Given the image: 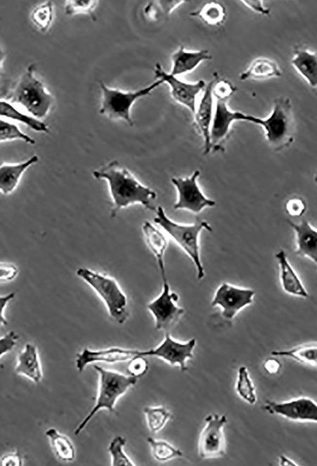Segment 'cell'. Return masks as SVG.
I'll use <instances>...</instances> for the list:
<instances>
[{
    "mask_svg": "<svg viewBox=\"0 0 317 466\" xmlns=\"http://www.w3.org/2000/svg\"><path fill=\"white\" fill-rule=\"evenodd\" d=\"M162 280L161 293L147 304V309L155 318V329L167 332L178 323L185 309L177 305L179 295L171 291L167 277H162Z\"/></svg>",
    "mask_w": 317,
    "mask_h": 466,
    "instance_id": "cell-8",
    "label": "cell"
},
{
    "mask_svg": "<svg viewBox=\"0 0 317 466\" xmlns=\"http://www.w3.org/2000/svg\"><path fill=\"white\" fill-rule=\"evenodd\" d=\"M145 356L138 355L129 361L128 373L136 377L144 375L148 369V363Z\"/></svg>",
    "mask_w": 317,
    "mask_h": 466,
    "instance_id": "cell-39",
    "label": "cell"
},
{
    "mask_svg": "<svg viewBox=\"0 0 317 466\" xmlns=\"http://www.w3.org/2000/svg\"><path fill=\"white\" fill-rule=\"evenodd\" d=\"M143 413L148 427L153 433L160 431L172 417L171 413L164 406L145 407Z\"/></svg>",
    "mask_w": 317,
    "mask_h": 466,
    "instance_id": "cell-33",
    "label": "cell"
},
{
    "mask_svg": "<svg viewBox=\"0 0 317 466\" xmlns=\"http://www.w3.org/2000/svg\"><path fill=\"white\" fill-rule=\"evenodd\" d=\"M214 81H211L205 87L203 95L196 107L194 113L195 124L204 139V154L209 153L211 150L209 129L214 113V97L212 86Z\"/></svg>",
    "mask_w": 317,
    "mask_h": 466,
    "instance_id": "cell-17",
    "label": "cell"
},
{
    "mask_svg": "<svg viewBox=\"0 0 317 466\" xmlns=\"http://www.w3.org/2000/svg\"><path fill=\"white\" fill-rule=\"evenodd\" d=\"M235 389L238 394L246 402L251 405L256 403L255 388L245 366H240L238 369Z\"/></svg>",
    "mask_w": 317,
    "mask_h": 466,
    "instance_id": "cell-34",
    "label": "cell"
},
{
    "mask_svg": "<svg viewBox=\"0 0 317 466\" xmlns=\"http://www.w3.org/2000/svg\"><path fill=\"white\" fill-rule=\"evenodd\" d=\"M35 65H30L21 76L11 96V101L22 106L30 116L39 119L48 113L53 96L34 76Z\"/></svg>",
    "mask_w": 317,
    "mask_h": 466,
    "instance_id": "cell-6",
    "label": "cell"
},
{
    "mask_svg": "<svg viewBox=\"0 0 317 466\" xmlns=\"http://www.w3.org/2000/svg\"><path fill=\"white\" fill-rule=\"evenodd\" d=\"M264 408L291 420L317 421V405L308 397H299L281 403L266 401Z\"/></svg>",
    "mask_w": 317,
    "mask_h": 466,
    "instance_id": "cell-15",
    "label": "cell"
},
{
    "mask_svg": "<svg viewBox=\"0 0 317 466\" xmlns=\"http://www.w3.org/2000/svg\"><path fill=\"white\" fill-rule=\"evenodd\" d=\"M286 213L293 217L302 216L306 210V204L302 198L289 199L285 205Z\"/></svg>",
    "mask_w": 317,
    "mask_h": 466,
    "instance_id": "cell-40",
    "label": "cell"
},
{
    "mask_svg": "<svg viewBox=\"0 0 317 466\" xmlns=\"http://www.w3.org/2000/svg\"><path fill=\"white\" fill-rule=\"evenodd\" d=\"M94 369L99 375L98 395L94 406L78 425L75 431L79 435L91 418L102 409L114 412L115 405L123 394L137 382V377L125 375L117 371L106 370L95 365Z\"/></svg>",
    "mask_w": 317,
    "mask_h": 466,
    "instance_id": "cell-4",
    "label": "cell"
},
{
    "mask_svg": "<svg viewBox=\"0 0 317 466\" xmlns=\"http://www.w3.org/2000/svg\"><path fill=\"white\" fill-rule=\"evenodd\" d=\"M205 422L198 441L199 456L202 459L224 456L226 439L223 427L227 422L226 415H209Z\"/></svg>",
    "mask_w": 317,
    "mask_h": 466,
    "instance_id": "cell-11",
    "label": "cell"
},
{
    "mask_svg": "<svg viewBox=\"0 0 317 466\" xmlns=\"http://www.w3.org/2000/svg\"><path fill=\"white\" fill-rule=\"evenodd\" d=\"M93 176L96 179L108 181L113 207L111 217L130 205L140 204L145 209L155 211L153 202L157 193L150 188L142 184L125 167H121L117 160L110 162L105 166L94 170Z\"/></svg>",
    "mask_w": 317,
    "mask_h": 466,
    "instance_id": "cell-1",
    "label": "cell"
},
{
    "mask_svg": "<svg viewBox=\"0 0 317 466\" xmlns=\"http://www.w3.org/2000/svg\"><path fill=\"white\" fill-rule=\"evenodd\" d=\"M236 89L228 81L214 82L212 86V95L215 99L228 101Z\"/></svg>",
    "mask_w": 317,
    "mask_h": 466,
    "instance_id": "cell-38",
    "label": "cell"
},
{
    "mask_svg": "<svg viewBox=\"0 0 317 466\" xmlns=\"http://www.w3.org/2000/svg\"><path fill=\"white\" fill-rule=\"evenodd\" d=\"M49 439L55 455L60 460L71 462L75 458V448L67 436L60 433L55 428H49L45 432Z\"/></svg>",
    "mask_w": 317,
    "mask_h": 466,
    "instance_id": "cell-26",
    "label": "cell"
},
{
    "mask_svg": "<svg viewBox=\"0 0 317 466\" xmlns=\"http://www.w3.org/2000/svg\"><path fill=\"white\" fill-rule=\"evenodd\" d=\"M295 233L297 254L316 264L317 261V231L306 219L296 224L287 220Z\"/></svg>",
    "mask_w": 317,
    "mask_h": 466,
    "instance_id": "cell-18",
    "label": "cell"
},
{
    "mask_svg": "<svg viewBox=\"0 0 317 466\" xmlns=\"http://www.w3.org/2000/svg\"><path fill=\"white\" fill-rule=\"evenodd\" d=\"M0 116L23 123L36 131L49 133L44 122L20 112L11 103L2 100H0Z\"/></svg>",
    "mask_w": 317,
    "mask_h": 466,
    "instance_id": "cell-27",
    "label": "cell"
},
{
    "mask_svg": "<svg viewBox=\"0 0 317 466\" xmlns=\"http://www.w3.org/2000/svg\"><path fill=\"white\" fill-rule=\"evenodd\" d=\"M292 64L311 87H316L317 57L316 53H312L306 48H296L294 51Z\"/></svg>",
    "mask_w": 317,
    "mask_h": 466,
    "instance_id": "cell-24",
    "label": "cell"
},
{
    "mask_svg": "<svg viewBox=\"0 0 317 466\" xmlns=\"http://www.w3.org/2000/svg\"><path fill=\"white\" fill-rule=\"evenodd\" d=\"M279 460L280 465H297L294 462L283 455H280Z\"/></svg>",
    "mask_w": 317,
    "mask_h": 466,
    "instance_id": "cell-47",
    "label": "cell"
},
{
    "mask_svg": "<svg viewBox=\"0 0 317 466\" xmlns=\"http://www.w3.org/2000/svg\"><path fill=\"white\" fill-rule=\"evenodd\" d=\"M259 125L265 132L270 146L276 151L288 148L294 141L295 120L290 99L280 96L276 98L271 114L261 118Z\"/></svg>",
    "mask_w": 317,
    "mask_h": 466,
    "instance_id": "cell-5",
    "label": "cell"
},
{
    "mask_svg": "<svg viewBox=\"0 0 317 466\" xmlns=\"http://www.w3.org/2000/svg\"><path fill=\"white\" fill-rule=\"evenodd\" d=\"M76 274L95 291L111 318L119 324L126 322L129 315L128 299L113 278L82 267L77 270Z\"/></svg>",
    "mask_w": 317,
    "mask_h": 466,
    "instance_id": "cell-3",
    "label": "cell"
},
{
    "mask_svg": "<svg viewBox=\"0 0 317 466\" xmlns=\"http://www.w3.org/2000/svg\"><path fill=\"white\" fill-rule=\"evenodd\" d=\"M200 174V171L195 170L185 178H172L171 181L177 191V200L174 204L173 209L199 214L205 208L212 207L216 205L215 201L208 198L200 188L198 183Z\"/></svg>",
    "mask_w": 317,
    "mask_h": 466,
    "instance_id": "cell-9",
    "label": "cell"
},
{
    "mask_svg": "<svg viewBox=\"0 0 317 466\" xmlns=\"http://www.w3.org/2000/svg\"><path fill=\"white\" fill-rule=\"evenodd\" d=\"M212 56L208 50L188 51L181 46L172 55V70L173 76L193 71L202 62L210 60Z\"/></svg>",
    "mask_w": 317,
    "mask_h": 466,
    "instance_id": "cell-21",
    "label": "cell"
},
{
    "mask_svg": "<svg viewBox=\"0 0 317 466\" xmlns=\"http://www.w3.org/2000/svg\"><path fill=\"white\" fill-rule=\"evenodd\" d=\"M275 257L278 263L280 282L283 291L292 296L307 298L309 293L290 264L285 251L280 250Z\"/></svg>",
    "mask_w": 317,
    "mask_h": 466,
    "instance_id": "cell-19",
    "label": "cell"
},
{
    "mask_svg": "<svg viewBox=\"0 0 317 466\" xmlns=\"http://www.w3.org/2000/svg\"><path fill=\"white\" fill-rule=\"evenodd\" d=\"M254 296L252 289L223 283L215 291L211 305L219 306L223 317L231 321L241 309L253 302Z\"/></svg>",
    "mask_w": 317,
    "mask_h": 466,
    "instance_id": "cell-12",
    "label": "cell"
},
{
    "mask_svg": "<svg viewBox=\"0 0 317 466\" xmlns=\"http://www.w3.org/2000/svg\"><path fill=\"white\" fill-rule=\"evenodd\" d=\"M260 119V117L247 115L240 111H232L227 105V101L216 99L209 129L211 149L221 148L229 134L232 124L235 121L249 122L259 125Z\"/></svg>",
    "mask_w": 317,
    "mask_h": 466,
    "instance_id": "cell-10",
    "label": "cell"
},
{
    "mask_svg": "<svg viewBox=\"0 0 317 466\" xmlns=\"http://www.w3.org/2000/svg\"><path fill=\"white\" fill-rule=\"evenodd\" d=\"M190 15L200 18L207 25L219 26L224 22L226 13L221 4L212 1L205 4L200 9L190 13Z\"/></svg>",
    "mask_w": 317,
    "mask_h": 466,
    "instance_id": "cell-29",
    "label": "cell"
},
{
    "mask_svg": "<svg viewBox=\"0 0 317 466\" xmlns=\"http://www.w3.org/2000/svg\"><path fill=\"white\" fill-rule=\"evenodd\" d=\"M162 83L161 79H157L142 89L133 91H124L110 88L103 82H100L102 96L99 112L110 119L123 120L132 127L134 121L131 116V109L134 103L138 98L150 95Z\"/></svg>",
    "mask_w": 317,
    "mask_h": 466,
    "instance_id": "cell-7",
    "label": "cell"
},
{
    "mask_svg": "<svg viewBox=\"0 0 317 466\" xmlns=\"http://www.w3.org/2000/svg\"><path fill=\"white\" fill-rule=\"evenodd\" d=\"M141 351L117 347L100 350H91L84 348L81 353L77 355L76 368L78 372L81 373L87 365L92 363H116L128 361L134 357L141 355Z\"/></svg>",
    "mask_w": 317,
    "mask_h": 466,
    "instance_id": "cell-16",
    "label": "cell"
},
{
    "mask_svg": "<svg viewBox=\"0 0 317 466\" xmlns=\"http://www.w3.org/2000/svg\"><path fill=\"white\" fill-rule=\"evenodd\" d=\"M15 295V292H11L8 295L0 296V326L6 325L8 322L4 317V311L8 303L12 300Z\"/></svg>",
    "mask_w": 317,
    "mask_h": 466,
    "instance_id": "cell-45",
    "label": "cell"
},
{
    "mask_svg": "<svg viewBox=\"0 0 317 466\" xmlns=\"http://www.w3.org/2000/svg\"><path fill=\"white\" fill-rule=\"evenodd\" d=\"M142 231L146 245L156 259L161 276H166L164 261V253L168 247L166 235L148 221L143 223Z\"/></svg>",
    "mask_w": 317,
    "mask_h": 466,
    "instance_id": "cell-23",
    "label": "cell"
},
{
    "mask_svg": "<svg viewBox=\"0 0 317 466\" xmlns=\"http://www.w3.org/2000/svg\"><path fill=\"white\" fill-rule=\"evenodd\" d=\"M185 1H153L144 8V14L150 20L167 18L169 13Z\"/></svg>",
    "mask_w": 317,
    "mask_h": 466,
    "instance_id": "cell-30",
    "label": "cell"
},
{
    "mask_svg": "<svg viewBox=\"0 0 317 466\" xmlns=\"http://www.w3.org/2000/svg\"><path fill=\"white\" fill-rule=\"evenodd\" d=\"M154 221L169 235L192 260L200 280L205 276V270L200 253L199 239L203 230L212 231L209 224L205 220H197L193 224H183L172 220L162 207L158 206L155 211Z\"/></svg>",
    "mask_w": 317,
    "mask_h": 466,
    "instance_id": "cell-2",
    "label": "cell"
},
{
    "mask_svg": "<svg viewBox=\"0 0 317 466\" xmlns=\"http://www.w3.org/2000/svg\"><path fill=\"white\" fill-rule=\"evenodd\" d=\"M281 367V363L276 357H269L263 363L264 369L270 375L278 373Z\"/></svg>",
    "mask_w": 317,
    "mask_h": 466,
    "instance_id": "cell-43",
    "label": "cell"
},
{
    "mask_svg": "<svg viewBox=\"0 0 317 466\" xmlns=\"http://www.w3.org/2000/svg\"><path fill=\"white\" fill-rule=\"evenodd\" d=\"M98 4V1L89 0H68L65 1V13L67 15H73L79 13L87 14L93 20L96 18L94 15V11Z\"/></svg>",
    "mask_w": 317,
    "mask_h": 466,
    "instance_id": "cell-37",
    "label": "cell"
},
{
    "mask_svg": "<svg viewBox=\"0 0 317 466\" xmlns=\"http://www.w3.org/2000/svg\"><path fill=\"white\" fill-rule=\"evenodd\" d=\"M126 439L121 436H115L110 443L108 451L111 455L112 466H134V462L124 451Z\"/></svg>",
    "mask_w": 317,
    "mask_h": 466,
    "instance_id": "cell-35",
    "label": "cell"
},
{
    "mask_svg": "<svg viewBox=\"0 0 317 466\" xmlns=\"http://www.w3.org/2000/svg\"><path fill=\"white\" fill-rule=\"evenodd\" d=\"M15 372L23 375L34 383H39L42 379L41 366L39 354L35 345L27 343L24 349L18 356Z\"/></svg>",
    "mask_w": 317,
    "mask_h": 466,
    "instance_id": "cell-22",
    "label": "cell"
},
{
    "mask_svg": "<svg viewBox=\"0 0 317 466\" xmlns=\"http://www.w3.org/2000/svg\"><path fill=\"white\" fill-rule=\"evenodd\" d=\"M13 140H21L31 145L35 143V141L23 133L16 124L0 118V143Z\"/></svg>",
    "mask_w": 317,
    "mask_h": 466,
    "instance_id": "cell-36",
    "label": "cell"
},
{
    "mask_svg": "<svg viewBox=\"0 0 317 466\" xmlns=\"http://www.w3.org/2000/svg\"><path fill=\"white\" fill-rule=\"evenodd\" d=\"M154 72L157 79L169 84L174 100L194 114L196 109V97L205 87V82L199 80L197 82L188 83L181 81L176 76L165 72L160 63L155 65Z\"/></svg>",
    "mask_w": 317,
    "mask_h": 466,
    "instance_id": "cell-14",
    "label": "cell"
},
{
    "mask_svg": "<svg viewBox=\"0 0 317 466\" xmlns=\"http://www.w3.org/2000/svg\"><path fill=\"white\" fill-rule=\"evenodd\" d=\"M18 339V335L14 331H10L0 337V358L15 347Z\"/></svg>",
    "mask_w": 317,
    "mask_h": 466,
    "instance_id": "cell-42",
    "label": "cell"
},
{
    "mask_svg": "<svg viewBox=\"0 0 317 466\" xmlns=\"http://www.w3.org/2000/svg\"><path fill=\"white\" fill-rule=\"evenodd\" d=\"M18 273V267L11 263L0 262V283L13 280Z\"/></svg>",
    "mask_w": 317,
    "mask_h": 466,
    "instance_id": "cell-41",
    "label": "cell"
},
{
    "mask_svg": "<svg viewBox=\"0 0 317 466\" xmlns=\"http://www.w3.org/2000/svg\"><path fill=\"white\" fill-rule=\"evenodd\" d=\"M31 19L41 32L48 31L53 19V2L46 1L34 8L31 13Z\"/></svg>",
    "mask_w": 317,
    "mask_h": 466,
    "instance_id": "cell-31",
    "label": "cell"
},
{
    "mask_svg": "<svg viewBox=\"0 0 317 466\" xmlns=\"http://www.w3.org/2000/svg\"><path fill=\"white\" fill-rule=\"evenodd\" d=\"M282 75L278 64L266 58H259L252 62L249 67L240 75V79H266L279 77Z\"/></svg>",
    "mask_w": 317,
    "mask_h": 466,
    "instance_id": "cell-25",
    "label": "cell"
},
{
    "mask_svg": "<svg viewBox=\"0 0 317 466\" xmlns=\"http://www.w3.org/2000/svg\"><path fill=\"white\" fill-rule=\"evenodd\" d=\"M271 355L290 357L302 363L316 366L317 348L316 344H302L288 350L273 351Z\"/></svg>",
    "mask_w": 317,
    "mask_h": 466,
    "instance_id": "cell-28",
    "label": "cell"
},
{
    "mask_svg": "<svg viewBox=\"0 0 317 466\" xmlns=\"http://www.w3.org/2000/svg\"><path fill=\"white\" fill-rule=\"evenodd\" d=\"M39 161L37 155H33L24 162L0 164V193L9 195L17 188L22 174L32 164Z\"/></svg>",
    "mask_w": 317,
    "mask_h": 466,
    "instance_id": "cell-20",
    "label": "cell"
},
{
    "mask_svg": "<svg viewBox=\"0 0 317 466\" xmlns=\"http://www.w3.org/2000/svg\"><path fill=\"white\" fill-rule=\"evenodd\" d=\"M4 58H5V53L2 50V48L0 47V71H1V64H2L3 60H4Z\"/></svg>",
    "mask_w": 317,
    "mask_h": 466,
    "instance_id": "cell-48",
    "label": "cell"
},
{
    "mask_svg": "<svg viewBox=\"0 0 317 466\" xmlns=\"http://www.w3.org/2000/svg\"><path fill=\"white\" fill-rule=\"evenodd\" d=\"M147 441L151 448L153 456L159 462H166L183 455L179 449L165 441L148 437Z\"/></svg>",
    "mask_w": 317,
    "mask_h": 466,
    "instance_id": "cell-32",
    "label": "cell"
},
{
    "mask_svg": "<svg viewBox=\"0 0 317 466\" xmlns=\"http://www.w3.org/2000/svg\"><path fill=\"white\" fill-rule=\"evenodd\" d=\"M195 345V338L186 342H180L173 339L169 332H167L164 340L157 347L148 351H141V355L156 356L172 365H179L181 371H185L187 370V360L193 357V351Z\"/></svg>",
    "mask_w": 317,
    "mask_h": 466,
    "instance_id": "cell-13",
    "label": "cell"
},
{
    "mask_svg": "<svg viewBox=\"0 0 317 466\" xmlns=\"http://www.w3.org/2000/svg\"><path fill=\"white\" fill-rule=\"evenodd\" d=\"M22 460L18 453H10L0 460V465H22Z\"/></svg>",
    "mask_w": 317,
    "mask_h": 466,
    "instance_id": "cell-44",
    "label": "cell"
},
{
    "mask_svg": "<svg viewBox=\"0 0 317 466\" xmlns=\"http://www.w3.org/2000/svg\"><path fill=\"white\" fill-rule=\"evenodd\" d=\"M241 2L243 3L247 7H248L250 9L257 12L259 13L264 15H269V9L267 8H265L263 6L262 1L256 0V1H250V0H242Z\"/></svg>",
    "mask_w": 317,
    "mask_h": 466,
    "instance_id": "cell-46",
    "label": "cell"
}]
</instances>
